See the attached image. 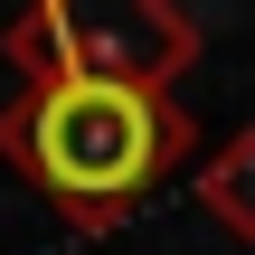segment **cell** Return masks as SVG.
Listing matches in <instances>:
<instances>
[{"label": "cell", "instance_id": "6da1fadb", "mask_svg": "<svg viewBox=\"0 0 255 255\" xmlns=\"http://www.w3.org/2000/svg\"><path fill=\"white\" fill-rule=\"evenodd\" d=\"M189 151H199V123L180 95L66 76V85H19L0 104V161L38 199H57V218L85 237L132 218L170 170H189Z\"/></svg>", "mask_w": 255, "mask_h": 255}, {"label": "cell", "instance_id": "7a4b0ae2", "mask_svg": "<svg viewBox=\"0 0 255 255\" xmlns=\"http://www.w3.org/2000/svg\"><path fill=\"white\" fill-rule=\"evenodd\" d=\"M0 57L28 76V85H66V76H95V85H142V95H180L189 57H199V28L161 0H114V9H66V0H38L0 28Z\"/></svg>", "mask_w": 255, "mask_h": 255}, {"label": "cell", "instance_id": "3957f363", "mask_svg": "<svg viewBox=\"0 0 255 255\" xmlns=\"http://www.w3.org/2000/svg\"><path fill=\"white\" fill-rule=\"evenodd\" d=\"M199 208H208L237 246H255V132L218 142V151L199 161Z\"/></svg>", "mask_w": 255, "mask_h": 255}]
</instances>
